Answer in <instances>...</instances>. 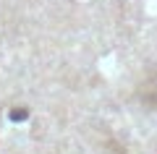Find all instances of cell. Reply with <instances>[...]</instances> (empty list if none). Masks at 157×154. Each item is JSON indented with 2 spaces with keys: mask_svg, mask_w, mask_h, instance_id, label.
Returning <instances> with one entry per match:
<instances>
[{
  "mask_svg": "<svg viewBox=\"0 0 157 154\" xmlns=\"http://www.w3.org/2000/svg\"><path fill=\"white\" fill-rule=\"evenodd\" d=\"M115 154H123V152H115Z\"/></svg>",
  "mask_w": 157,
  "mask_h": 154,
  "instance_id": "1",
  "label": "cell"
}]
</instances>
